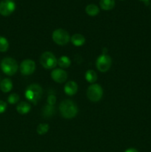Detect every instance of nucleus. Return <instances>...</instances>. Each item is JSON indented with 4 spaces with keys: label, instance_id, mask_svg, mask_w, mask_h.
<instances>
[{
    "label": "nucleus",
    "instance_id": "f257e3e1",
    "mask_svg": "<svg viewBox=\"0 0 151 152\" xmlns=\"http://www.w3.org/2000/svg\"><path fill=\"white\" fill-rule=\"evenodd\" d=\"M59 111L64 118L72 119L78 113V108L74 102L70 99L62 101L59 105Z\"/></svg>",
    "mask_w": 151,
    "mask_h": 152
},
{
    "label": "nucleus",
    "instance_id": "f03ea898",
    "mask_svg": "<svg viewBox=\"0 0 151 152\" xmlns=\"http://www.w3.org/2000/svg\"><path fill=\"white\" fill-rule=\"evenodd\" d=\"M43 91L40 86L37 84H31L25 91V97L33 104H37L42 96Z\"/></svg>",
    "mask_w": 151,
    "mask_h": 152
},
{
    "label": "nucleus",
    "instance_id": "7ed1b4c3",
    "mask_svg": "<svg viewBox=\"0 0 151 152\" xmlns=\"http://www.w3.org/2000/svg\"><path fill=\"white\" fill-rule=\"evenodd\" d=\"M0 68L6 75L13 76L17 72L18 64L13 58L6 57L1 60L0 63Z\"/></svg>",
    "mask_w": 151,
    "mask_h": 152
},
{
    "label": "nucleus",
    "instance_id": "20e7f679",
    "mask_svg": "<svg viewBox=\"0 0 151 152\" xmlns=\"http://www.w3.org/2000/svg\"><path fill=\"white\" fill-rule=\"evenodd\" d=\"M58 60L55 55L50 51H46L40 57V63L46 69H53L57 65Z\"/></svg>",
    "mask_w": 151,
    "mask_h": 152
},
{
    "label": "nucleus",
    "instance_id": "39448f33",
    "mask_svg": "<svg viewBox=\"0 0 151 152\" xmlns=\"http://www.w3.org/2000/svg\"><path fill=\"white\" fill-rule=\"evenodd\" d=\"M87 98L92 102H99L103 96V89L98 84H92L87 88Z\"/></svg>",
    "mask_w": 151,
    "mask_h": 152
},
{
    "label": "nucleus",
    "instance_id": "423d86ee",
    "mask_svg": "<svg viewBox=\"0 0 151 152\" xmlns=\"http://www.w3.org/2000/svg\"><path fill=\"white\" fill-rule=\"evenodd\" d=\"M52 38L54 42L59 45H65L70 41L69 34L62 28L55 30L52 35Z\"/></svg>",
    "mask_w": 151,
    "mask_h": 152
},
{
    "label": "nucleus",
    "instance_id": "0eeeda50",
    "mask_svg": "<svg viewBox=\"0 0 151 152\" xmlns=\"http://www.w3.org/2000/svg\"><path fill=\"white\" fill-rule=\"evenodd\" d=\"M112 59L110 56L102 54L99 56L96 60V68L101 72H107L110 68Z\"/></svg>",
    "mask_w": 151,
    "mask_h": 152
},
{
    "label": "nucleus",
    "instance_id": "6e6552de",
    "mask_svg": "<svg viewBox=\"0 0 151 152\" xmlns=\"http://www.w3.org/2000/svg\"><path fill=\"white\" fill-rule=\"evenodd\" d=\"M16 9V3L13 0H1L0 1V14L8 16L13 13Z\"/></svg>",
    "mask_w": 151,
    "mask_h": 152
},
{
    "label": "nucleus",
    "instance_id": "1a4fd4ad",
    "mask_svg": "<svg viewBox=\"0 0 151 152\" xmlns=\"http://www.w3.org/2000/svg\"><path fill=\"white\" fill-rule=\"evenodd\" d=\"M20 71L23 75H30L35 71V62L31 59H25L20 65Z\"/></svg>",
    "mask_w": 151,
    "mask_h": 152
},
{
    "label": "nucleus",
    "instance_id": "9d476101",
    "mask_svg": "<svg viewBox=\"0 0 151 152\" xmlns=\"http://www.w3.org/2000/svg\"><path fill=\"white\" fill-rule=\"evenodd\" d=\"M51 78L54 80L56 83H63L68 79V74L65 71L61 68H57L52 71L51 72Z\"/></svg>",
    "mask_w": 151,
    "mask_h": 152
},
{
    "label": "nucleus",
    "instance_id": "9b49d317",
    "mask_svg": "<svg viewBox=\"0 0 151 152\" xmlns=\"http://www.w3.org/2000/svg\"><path fill=\"white\" fill-rule=\"evenodd\" d=\"M64 90L66 94L69 95V96H73V95L76 94L78 90V86H77L76 83L74 81H69L65 84Z\"/></svg>",
    "mask_w": 151,
    "mask_h": 152
},
{
    "label": "nucleus",
    "instance_id": "f8f14e48",
    "mask_svg": "<svg viewBox=\"0 0 151 152\" xmlns=\"http://www.w3.org/2000/svg\"><path fill=\"white\" fill-rule=\"evenodd\" d=\"M12 88H13V83L10 79L5 78L0 82V89L4 93L10 91Z\"/></svg>",
    "mask_w": 151,
    "mask_h": 152
},
{
    "label": "nucleus",
    "instance_id": "ddd939ff",
    "mask_svg": "<svg viewBox=\"0 0 151 152\" xmlns=\"http://www.w3.org/2000/svg\"><path fill=\"white\" fill-rule=\"evenodd\" d=\"M71 42L76 47H79V46L83 45L85 42V38L83 37L81 34H76L72 36L70 38Z\"/></svg>",
    "mask_w": 151,
    "mask_h": 152
},
{
    "label": "nucleus",
    "instance_id": "4468645a",
    "mask_svg": "<svg viewBox=\"0 0 151 152\" xmlns=\"http://www.w3.org/2000/svg\"><path fill=\"white\" fill-rule=\"evenodd\" d=\"M30 105L26 102H21L16 106V110L21 114H26L30 111Z\"/></svg>",
    "mask_w": 151,
    "mask_h": 152
},
{
    "label": "nucleus",
    "instance_id": "2eb2a0df",
    "mask_svg": "<svg viewBox=\"0 0 151 152\" xmlns=\"http://www.w3.org/2000/svg\"><path fill=\"white\" fill-rule=\"evenodd\" d=\"M101 8L105 10H112L115 6V0H100Z\"/></svg>",
    "mask_w": 151,
    "mask_h": 152
},
{
    "label": "nucleus",
    "instance_id": "dca6fc26",
    "mask_svg": "<svg viewBox=\"0 0 151 152\" xmlns=\"http://www.w3.org/2000/svg\"><path fill=\"white\" fill-rule=\"evenodd\" d=\"M85 12L89 16H95L99 13V8L96 4H90L85 7Z\"/></svg>",
    "mask_w": 151,
    "mask_h": 152
},
{
    "label": "nucleus",
    "instance_id": "f3484780",
    "mask_svg": "<svg viewBox=\"0 0 151 152\" xmlns=\"http://www.w3.org/2000/svg\"><path fill=\"white\" fill-rule=\"evenodd\" d=\"M58 65L62 68H68L70 66V59L66 56H62L58 59Z\"/></svg>",
    "mask_w": 151,
    "mask_h": 152
},
{
    "label": "nucleus",
    "instance_id": "a211bd4d",
    "mask_svg": "<svg viewBox=\"0 0 151 152\" xmlns=\"http://www.w3.org/2000/svg\"><path fill=\"white\" fill-rule=\"evenodd\" d=\"M55 114V108L53 105H46L42 109V114L44 117H50Z\"/></svg>",
    "mask_w": 151,
    "mask_h": 152
},
{
    "label": "nucleus",
    "instance_id": "6ab92c4d",
    "mask_svg": "<svg viewBox=\"0 0 151 152\" xmlns=\"http://www.w3.org/2000/svg\"><path fill=\"white\" fill-rule=\"evenodd\" d=\"M85 79L88 83L94 84L95 82L97 80V74L93 70H88L85 74Z\"/></svg>",
    "mask_w": 151,
    "mask_h": 152
},
{
    "label": "nucleus",
    "instance_id": "aec40b11",
    "mask_svg": "<svg viewBox=\"0 0 151 152\" xmlns=\"http://www.w3.org/2000/svg\"><path fill=\"white\" fill-rule=\"evenodd\" d=\"M49 126L46 123H41V124H39L38 126H37L36 132L38 133V134L39 135H44V134L47 133L49 130Z\"/></svg>",
    "mask_w": 151,
    "mask_h": 152
},
{
    "label": "nucleus",
    "instance_id": "412c9836",
    "mask_svg": "<svg viewBox=\"0 0 151 152\" xmlns=\"http://www.w3.org/2000/svg\"><path fill=\"white\" fill-rule=\"evenodd\" d=\"M9 43L7 39L0 37V52H5L8 50Z\"/></svg>",
    "mask_w": 151,
    "mask_h": 152
},
{
    "label": "nucleus",
    "instance_id": "4be33fe9",
    "mask_svg": "<svg viewBox=\"0 0 151 152\" xmlns=\"http://www.w3.org/2000/svg\"><path fill=\"white\" fill-rule=\"evenodd\" d=\"M19 96L17 94H11L9 95L8 98H7V101L10 104H15L16 102H19Z\"/></svg>",
    "mask_w": 151,
    "mask_h": 152
},
{
    "label": "nucleus",
    "instance_id": "5701e85b",
    "mask_svg": "<svg viewBox=\"0 0 151 152\" xmlns=\"http://www.w3.org/2000/svg\"><path fill=\"white\" fill-rule=\"evenodd\" d=\"M56 102V96L53 94L49 95L48 97H47V103L50 105H54L55 103Z\"/></svg>",
    "mask_w": 151,
    "mask_h": 152
},
{
    "label": "nucleus",
    "instance_id": "b1692460",
    "mask_svg": "<svg viewBox=\"0 0 151 152\" xmlns=\"http://www.w3.org/2000/svg\"><path fill=\"white\" fill-rule=\"evenodd\" d=\"M7 109V103L2 100H0V114H2Z\"/></svg>",
    "mask_w": 151,
    "mask_h": 152
},
{
    "label": "nucleus",
    "instance_id": "393cba45",
    "mask_svg": "<svg viewBox=\"0 0 151 152\" xmlns=\"http://www.w3.org/2000/svg\"><path fill=\"white\" fill-rule=\"evenodd\" d=\"M124 152H139V151H138L136 148H128V149H127Z\"/></svg>",
    "mask_w": 151,
    "mask_h": 152
},
{
    "label": "nucleus",
    "instance_id": "a878e982",
    "mask_svg": "<svg viewBox=\"0 0 151 152\" xmlns=\"http://www.w3.org/2000/svg\"><path fill=\"white\" fill-rule=\"evenodd\" d=\"M140 1H144V2H148V1H149V0H140Z\"/></svg>",
    "mask_w": 151,
    "mask_h": 152
}]
</instances>
